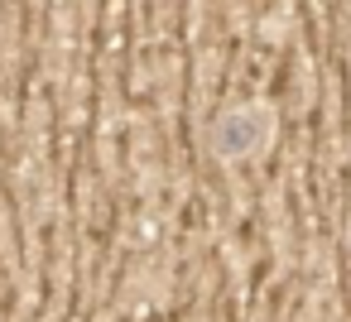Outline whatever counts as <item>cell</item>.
I'll return each instance as SVG.
<instances>
[{
  "label": "cell",
  "mask_w": 351,
  "mask_h": 322,
  "mask_svg": "<svg viewBox=\"0 0 351 322\" xmlns=\"http://www.w3.org/2000/svg\"><path fill=\"white\" fill-rule=\"evenodd\" d=\"M255 145V116H226L217 125V149L221 154H245Z\"/></svg>",
  "instance_id": "cell-1"
}]
</instances>
